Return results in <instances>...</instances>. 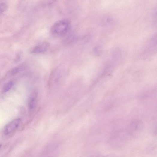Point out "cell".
I'll use <instances>...</instances> for the list:
<instances>
[{
    "label": "cell",
    "mask_w": 157,
    "mask_h": 157,
    "mask_svg": "<svg viewBox=\"0 0 157 157\" xmlns=\"http://www.w3.org/2000/svg\"><path fill=\"white\" fill-rule=\"evenodd\" d=\"M70 23L65 20L59 21L55 23L51 28L52 34L56 35H61L67 33L69 29Z\"/></svg>",
    "instance_id": "6da1fadb"
},
{
    "label": "cell",
    "mask_w": 157,
    "mask_h": 157,
    "mask_svg": "<svg viewBox=\"0 0 157 157\" xmlns=\"http://www.w3.org/2000/svg\"><path fill=\"white\" fill-rule=\"evenodd\" d=\"M20 122V119H17L9 123L5 128L4 131L5 134L8 135L15 131L19 126Z\"/></svg>",
    "instance_id": "7a4b0ae2"
},
{
    "label": "cell",
    "mask_w": 157,
    "mask_h": 157,
    "mask_svg": "<svg viewBox=\"0 0 157 157\" xmlns=\"http://www.w3.org/2000/svg\"><path fill=\"white\" fill-rule=\"evenodd\" d=\"M48 47V44L46 43L38 45L33 48L31 53L36 54L43 53L47 51Z\"/></svg>",
    "instance_id": "3957f363"
},
{
    "label": "cell",
    "mask_w": 157,
    "mask_h": 157,
    "mask_svg": "<svg viewBox=\"0 0 157 157\" xmlns=\"http://www.w3.org/2000/svg\"><path fill=\"white\" fill-rule=\"evenodd\" d=\"M37 94L33 93L30 97L29 101V107L31 110L33 109L36 106L37 101Z\"/></svg>",
    "instance_id": "277c9868"
},
{
    "label": "cell",
    "mask_w": 157,
    "mask_h": 157,
    "mask_svg": "<svg viewBox=\"0 0 157 157\" xmlns=\"http://www.w3.org/2000/svg\"><path fill=\"white\" fill-rule=\"evenodd\" d=\"M23 68V66L15 67L11 69L9 72V75L10 76H13L15 75Z\"/></svg>",
    "instance_id": "5b68a950"
},
{
    "label": "cell",
    "mask_w": 157,
    "mask_h": 157,
    "mask_svg": "<svg viewBox=\"0 0 157 157\" xmlns=\"http://www.w3.org/2000/svg\"><path fill=\"white\" fill-rule=\"evenodd\" d=\"M14 85V82L13 81H10L6 83L3 88V91L6 93L8 92L12 87Z\"/></svg>",
    "instance_id": "8992f818"
},
{
    "label": "cell",
    "mask_w": 157,
    "mask_h": 157,
    "mask_svg": "<svg viewBox=\"0 0 157 157\" xmlns=\"http://www.w3.org/2000/svg\"><path fill=\"white\" fill-rule=\"evenodd\" d=\"M103 23L104 25L109 26L113 24V21L111 17H107L103 19Z\"/></svg>",
    "instance_id": "52a82bcc"
},
{
    "label": "cell",
    "mask_w": 157,
    "mask_h": 157,
    "mask_svg": "<svg viewBox=\"0 0 157 157\" xmlns=\"http://www.w3.org/2000/svg\"><path fill=\"white\" fill-rule=\"evenodd\" d=\"M102 50V47L100 46H97L94 48V53L96 55H98L101 54Z\"/></svg>",
    "instance_id": "ba28073f"
},
{
    "label": "cell",
    "mask_w": 157,
    "mask_h": 157,
    "mask_svg": "<svg viewBox=\"0 0 157 157\" xmlns=\"http://www.w3.org/2000/svg\"><path fill=\"white\" fill-rule=\"evenodd\" d=\"M7 5L4 3L0 4V13L4 12L6 9Z\"/></svg>",
    "instance_id": "9c48e42d"
},
{
    "label": "cell",
    "mask_w": 157,
    "mask_h": 157,
    "mask_svg": "<svg viewBox=\"0 0 157 157\" xmlns=\"http://www.w3.org/2000/svg\"><path fill=\"white\" fill-rule=\"evenodd\" d=\"M1 147H2V145H0V149H1Z\"/></svg>",
    "instance_id": "30bf717a"
},
{
    "label": "cell",
    "mask_w": 157,
    "mask_h": 157,
    "mask_svg": "<svg viewBox=\"0 0 157 157\" xmlns=\"http://www.w3.org/2000/svg\"><path fill=\"white\" fill-rule=\"evenodd\" d=\"M103 157V156H98V157Z\"/></svg>",
    "instance_id": "8fae6325"
}]
</instances>
